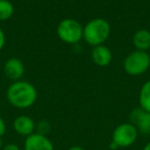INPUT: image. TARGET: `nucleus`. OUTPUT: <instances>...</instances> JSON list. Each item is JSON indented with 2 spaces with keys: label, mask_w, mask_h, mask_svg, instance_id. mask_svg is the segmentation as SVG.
Listing matches in <instances>:
<instances>
[{
  "label": "nucleus",
  "mask_w": 150,
  "mask_h": 150,
  "mask_svg": "<svg viewBox=\"0 0 150 150\" xmlns=\"http://www.w3.org/2000/svg\"><path fill=\"white\" fill-rule=\"evenodd\" d=\"M13 129L19 135L28 137L35 133L36 125L34 120L28 115H20L13 120Z\"/></svg>",
  "instance_id": "nucleus-9"
},
{
  "label": "nucleus",
  "mask_w": 150,
  "mask_h": 150,
  "mask_svg": "<svg viewBox=\"0 0 150 150\" xmlns=\"http://www.w3.org/2000/svg\"><path fill=\"white\" fill-rule=\"evenodd\" d=\"M139 105L144 110L150 112V80L146 81L140 90Z\"/></svg>",
  "instance_id": "nucleus-12"
},
{
  "label": "nucleus",
  "mask_w": 150,
  "mask_h": 150,
  "mask_svg": "<svg viewBox=\"0 0 150 150\" xmlns=\"http://www.w3.org/2000/svg\"><path fill=\"white\" fill-rule=\"evenodd\" d=\"M129 122L143 135H150V112L141 107L135 108L129 114Z\"/></svg>",
  "instance_id": "nucleus-6"
},
{
  "label": "nucleus",
  "mask_w": 150,
  "mask_h": 150,
  "mask_svg": "<svg viewBox=\"0 0 150 150\" xmlns=\"http://www.w3.org/2000/svg\"><path fill=\"white\" fill-rule=\"evenodd\" d=\"M15 13L13 4L9 0H0V21H7Z\"/></svg>",
  "instance_id": "nucleus-13"
},
{
  "label": "nucleus",
  "mask_w": 150,
  "mask_h": 150,
  "mask_svg": "<svg viewBox=\"0 0 150 150\" xmlns=\"http://www.w3.org/2000/svg\"><path fill=\"white\" fill-rule=\"evenodd\" d=\"M150 67V56L147 52L134 50L125 57L123 69L131 76H139L146 72Z\"/></svg>",
  "instance_id": "nucleus-4"
},
{
  "label": "nucleus",
  "mask_w": 150,
  "mask_h": 150,
  "mask_svg": "<svg viewBox=\"0 0 150 150\" xmlns=\"http://www.w3.org/2000/svg\"><path fill=\"white\" fill-rule=\"evenodd\" d=\"M4 44H5V34L3 32V30L0 28V50L3 48Z\"/></svg>",
  "instance_id": "nucleus-17"
},
{
  "label": "nucleus",
  "mask_w": 150,
  "mask_h": 150,
  "mask_svg": "<svg viewBox=\"0 0 150 150\" xmlns=\"http://www.w3.org/2000/svg\"><path fill=\"white\" fill-rule=\"evenodd\" d=\"M69 150H84V149L82 147H80V146H72Z\"/></svg>",
  "instance_id": "nucleus-18"
},
{
  "label": "nucleus",
  "mask_w": 150,
  "mask_h": 150,
  "mask_svg": "<svg viewBox=\"0 0 150 150\" xmlns=\"http://www.w3.org/2000/svg\"><path fill=\"white\" fill-rule=\"evenodd\" d=\"M35 133H38L40 135H44L46 136L48 134V132L50 131V125L47 121L45 120H41L38 122V125H36V129Z\"/></svg>",
  "instance_id": "nucleus-14"
},
{
  "label": "nucleus",
  "mask_w": 150,
  "mask_h": 150,
  "mask_svg": "<svg viewBox=\"0 0 150 150\" xmlns=\"http://www.w3.org/2000/svg\"><path fill=\"white\" fill-rule=\"evenodd\" d=\"M2 150H20V147L15 143H8L3 146Z\"/></svg>",
  "instance_id": "nucleus-16"
},
{
  "label": "nucleus",
  "mask_w": 150,
  "mask_h": 150,
  "mask_svg": "<svg viewBox=\"0 0 150 150\" xmlns=\"http://www.w3.org/2000/svg\"><path fill=\"white\" fill-rule=\"evenodd\" d=\"M111 33V27L105 19H93L83 27V39L91 46L104 44Z\"/></svg>",
  "instance_id": "nucleus-2"
},
{
  "label": "nucleus",
  "mask_w": 150,
  "mask_h": 150,
  "mask_svg": "<svg viewBox=\"0 0 150 150\" xmlns=\"http://www.w3.org/2000/svg\"><path fill=\"white\" fill-rule=\"evenodd\" d=\"M7 101L11 106L19 109H26L33 106L37 100V90L29 81H13L6 91Z\"/></svg>",
  "instance_id": "nucleus-1"
},
{
  "label": "nucleus",
  "mask_w": 150,
  "mask_h": 150,
  "mask_svg": "<svg viewBox=\"0 0 150 150\" xmlns=\"http://www.w3.org/2000/svg\"><path fill=\"white\" fill-rule=\"evenodd\" d=\"M143 150H150V141L148 142L147 144H146L145 146H144V148H143Z\"/></svg>",
  "instance_id": "nucleus-19"
},
{
  "label": "nucleus",
  "mask_w": 150,
  "mask_h": 150,
  "mask_svg": "<svg viewBox=\"0 0 150 150\" xmlns=\"http://www.w3.org/2000/svg\"><path fill=\"white\" fill-rule=\"evenodd\" d=\"M57 34L65 43L76 44L83 38V27L74 19H64L57 27Z\"/></svg>",
  "instance_id": "nucleus-3"
},
{
  "label": "nucleus",
  "mask_w": 150,
  "mask_h": 150,
  "mask_svg": "<svg viewBox=\"0 0 150 150\" xmlns=\"http://www.w3.org/2000/svg\"><path fill=\"white\" fill-rule=\"evenodd\" d=\"M133 44L137 50L147 52L150 48V31L147 29H140L133 35Z\"/></svg>",
  "instance_id": "nucleus-11"
},
{
  "label": "nucleus",
  "mask_w": 150,
  "mask_h": 150,
  "mask_svg": "<svg viewBox=\"0 0 150 150\" xmlns=\"http://www.w3.org/2000/svg\"><path fill=\"white\" fill-rule=\"evenodd\" d=\"M139 132L131 122H123L117 125L112 133V141L118 148H127L136 142Z\"/></svg>",
  "instance_id": "nucleus-5"
},
{
  "label": "nucleus",
  "mask_w": 150,
  "mask_h": 150,
  "mask_svg": "<svg viewBox=\"0 0 150 150\" xmlns=\"http://www.w3.org/2000/svg\"><path fill=\"white\" fill-rule=\"evenodd\" d=\"M6 133V123H5L4 119L0 116V138H2Z\"/></svg>",
  "instance_id": "nucleus-15"
},
{
  "label": "nucleus",
  "mask_w": 150,
  "mask_h": 150,
  "mask_svg": "<svg viewBox=\"0 0 150 150\" xmlns=\"http://www.w3.org/2000/svg\"><path fill=\"white\" fill-rule=\"evenodd\" d=\"M3 71L7 78L13 81H18V80H21L25 73V65L20 59L11 58L5 62Z\"/></svg>",
  "instance_id": "nucleus-8"
},
{
  "label": "nucleus",
  "mask_w": 150,
  "mask_h": 150,
  "mask_svg": "<svg viewBox=\"0 0 150 150\" xmlns=\"http://www.w3.org/2000/svg\"><path fill=\"white\" fill-rule=\"evenodd\" d=\"M24 150H54V147L47 136L34 133L26 137Z\"/></svg>",
  "instance_id": "nucleus-7"
},
{
  "label": "nucleus",
  "mask_w": 150,
  "mask_h": 150,
  "mask_svg": "<svg viewBox=\"0 0 150 150\" xmlns=\"http://www.w3.org/2000/svg\"><path fill=\"white\" fill-rule=\"evenodd\" d=\"M92 59L99 67H106L112 61V52L108 46L101 44L94 46L92 50Z\"/></svg>",
  "instance_id": "nucleus-10"
},
{
  "label": "nucleus",
  "mask_w": 150,
  "mask_h": 150,
  "mask_svg": "<svg viewBox=\"0 0 150 150\" xmlns=\"http://www.w3.org/2000/svg\"><path fill=\"white\" fill-rule=\"evenodd\" d=\"M3 146V142H2V138H0V147Z\"/></svg>",
  "instance_id": "nucleus-20"
}]
</instances>
